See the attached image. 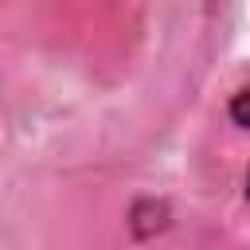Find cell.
Returning <instances> with one entry per match:
<instances>
[{
    "mask_svg": "<svg viewBox=\"0 0 250 250\" xmlns=\"http://www.w3.org/2000/svg\"><path fill=\"white\" fill-rule=\"evenodd\" d=\"M246 199H250V172H246Z\"/></svg>",
    "mask_w": 250,
    "mask_h": 250,
    "instance_id": "2",
    "label": "cell"
},
{
    "mask_svg": "<svg viewBox=\"0 0 250 250\" xmlns=\"http://www.w3.org/2000/svg\"><path fill=\"white\" fill-rule=\"evenodd\" d=\"M227 113H230V121L234 125H242V129H250V86H242L234 98H230V105H227Z\"/></svg>",
    "mask_w": 250,
    "mask_h": 250,
    "instance_id": "1",
    "label": "cell"
}]
</instances>
